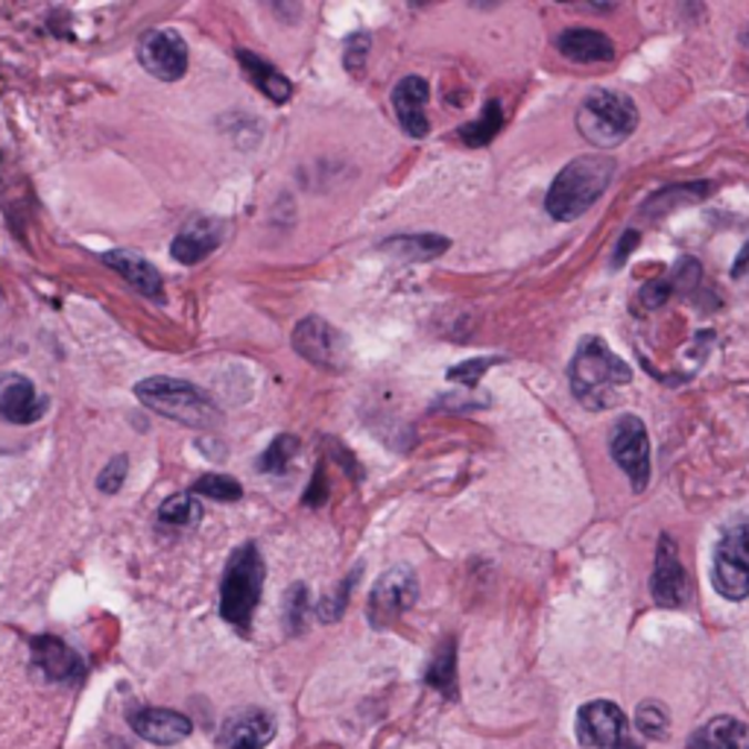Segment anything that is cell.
I'll use <instances>...</instances> for the list:
<instances>
[{"label":"cell","instance_id":"6da1fadb","mask_svg":"<svg viewBox=\"0 0 749 749\" xmlns=\"http://www.w3.org/2000/svg\"><path fill=\"white\" fill-rule=\"evenodd\" d=\"M574 399L588 410H606L618 404V390L633 383V369L601 340L586 337L568 367Z\"/></svg>","mask_w":749,"mask_h":749},{"label":"cell","instance_id":"7a4b0ae2","mask_svg":"<svg viewBox=\"0 0 749 749\" xmlns=\"http://www.w3.org/2000/svg\"><path fill=\"white\" fill-rule=\"evenodd\" d=\"M135 399L153 413L173 419L185 428L212 431L223 422V410L208 392L191 381L171 378V374H153V378L135 383Z\"/></svg>","mask_w":749,"mask_h":749},{"label":"cell","instance_id":"3957f363","mask_svg":"<svg viewBox=\"0 0 749 749\" xmlns=\"http://www.w3.org/2000/svg\"><path fill=\"white\" fill-rule=\"evenodd\" d=\"M615 162L606 155H579L565 164L545 196V212L560 223H574L606 194Z\"/></svg>","mask_w":749,"mask_h":749},{"label":"cell","instance_id":"277c9868","mask_svg":"<svg viewBox=\"0 0 749 749\" xmlns=\"http://www.w3.org/2000/svg\"><path fill=\"white\" fill-rule=\"evenodd\" d=\"M264 577H267V565H264L261 551L255 545L237 547L235 554L228 556L220 579L223 620H228L237 629H249L258 601H261Z\"/></svg>","mask_w":749,"mask_h":749},{"label":"cell","instance_id":"5b68a950","mask_svg":"<svg viewBox=\"0 0 749 749\" xmlns=\"http://www.w3.org/2000/svg\"><path fill=\"white\" fill-rule=\"evenodd\" d=\"M577 130L595 147H618L638 130V106L620 91H592L579 103Z\"/></svg>","mask_w":749,"mask_h":749},{"label":"cell","instance_id":"8992f818","mask_svg":"<svg viewBox=\"0 0 749 749\" xmlns=\"http://www.w3.org/2000/svg\"><path fill=\"white\" fill-rule=\"evenodd\" d=\"M711 586L732 603L749 597V515L732 519L717 538L711 554Z\"/></svg>","mask_w":749,"mask_h":749},{"label":"cell","instance_id":"52a82bcc","mask_svg":"<svg viewBox=\"0 0 749 749\" xmlns=\"http://www.w3.org/2000/svg\"><path fill=\"white\" fill-rule=\"evenodd\" d=\"M415 597H419V579H415L413 568L396 565V568L383 571L381 577L374 579L367 603V618L372 629L392 627L413 606Z\"/></svg>","mask_w":749,"mask_h":749},{"label":"cell","instance_id":"ba28073f","mask_svg":"<svg viewBox=\"0 0 749 749\" xmlns=\"http://www.w3.org/2000/svg\"><path fill=\"white\" fill-rule=\"evenodd\" d=\"M612 460L627 474L633 492H644L650 483V437L638 415H620L609 433Z\"/></svg>","mask_w":749,"mask_h":749},{"label":"cell","instance_id":"9c48e42d","mask_svg":"<svg viewBox=\"0 0 749 749\" xmlns=\"http://www.w3.org/2000/svg\"><path fill=\"white\" fill-rule=\"evenodd\" d=\"M290 342H294V351H299V358L326 369V372H342L349 367V342L328 319H299V326L290 335Z\"/></svg>","mask_w":749,"mask_h":749},{"label":"cell","instance_id":"30bf717a","mask_svg":"<svg viewBox=\"0 0 749 749\" xmlns=\"http://www.w3.org/2000/svg\"><path fill=\"white\" fill-rule=\"evenodd\" d=\"M138 62L162 82H176L187 71V44L176 30H147L138 39Z\"/></svg>","mask_w":749,"mask_h":749},{"label":"cell","instance_id":"8fae6325","mask_svg":"<svg viewBox=\"0 0 749 749\" xmlns=\"http://www.w3.org/2000/svg\"><path fill=\"white\" fill-rule=\"evenodd\" d=\"M577 738L588 749H618L633 735L620 706L609 700H592L577 715Z\"/></svg>","mask_w":749,"mask_h":749},{"label":"cell","instance_id":"7c38bea8","mask_svg":"<svg viewBox=\"0 0 749 749\" xmlns=\"http://www.w3.org/2000/svg\"><path fill=\"white\" fill-rule=\"evenodd\" d=\"M650 595L661 609H683L685 603H688V595H691L688 574H685V565L679 560V547H676V542L668 533L659 538V547H656Z\"/></svg>","mask_w":749,"mask_h":749},{"label":"cell","instance_id":"4fadbf2b","mask_svg":"<svg viewBox=\"0 0 749 749\" xmlns=\"http://www.w3.org/2000/svg\"><path fill=\"white\" fill-rule=\"evenodd\" d=\"M276 738V720L264 709H240L223 720L217 732L220 749H267Z\"/></svg>","mask_w":749,"mask_h":749},{"label":"cell","instance_id":"5bb4252c","mask_svg":"<svg viewBox=\"0 0 749 749\" xmlns=\"http://www.w3.org/2000/svg\"><path fill=\"white\" fill-rule=\"evenodd\" d=\"M48 410V401L35 392L33 381L24 374H0V419L12 424H33Z\"/></svg>","mask_w":749,"mask_h":749},{"label":"cell","instance_id":"9a60e30c","mask_svg":"<svg viewBox=\"0 0 749 749\" xmlns=\"http://www.w3.org/2000/svg\"><path fill=\"white\" fill-rule=\"evenodd\" d=\"M33 665L48 683H76L85 670L80 653L57 636L33 638Z\"/></svg>","mask_w":749,"mask_h":749},{"label":"cell","instance_id":"2e32d148","mask_svg":"<svg viewBox=\"0 0 749 749\" xmlns=\"http://www.w3.org/2000/svg\"><path fill=\"white\" fill-rule=\"evenodd\" d=\"M132 732L144 738L155 747H173V743L185 741L187 735L194 732V724L187 720L182 711L173 709H138L130 715Z\"/></svg>","mask_w":749,"mask_h":749},{"label":"cell","instance_id":"e0dca14e","mask_svg":"<svg viewBox=\"0 0 749 749\" xmlns=\"http://www.w3.org/2000/svg\"><path fill=\"white\" fill-rule=\"evenodd\" d=\"M428 100H431V85L422 76H404L392 89V109L410 138H424L431 132V123L424 117Z\"/></svg>","mask_w":749,"mask_h":749},{"label":"cell","instance_id":"ac0fdd59","mask_svg":"<svg viewBox=\"0 0 749 749\" xmlns=\"http://www.w3.org/2000/svg\"><path fill=\"white\" fill-rule=\"evenodd\" d=\"M223 244V220L217 217H196V220L187 223L179 235L173 237L171 255L185 267H194L203 258L217 249Z\"/></svg>","mask_w":749,"mask_h":749},{"label":"cell","instance_id":"d6986e66","mask_svg":"<svg viewBox=\"0 0 749 749\" xmlns=\"http://www.w3.org/2000/svg\"><path fill=\"white\" fill-rule=\"evenodd\" d=\"M103 261L106 267H112L117 276L132 287V290H138L141 296H147V299L164 301V281L158 276V269L138 253H130V249H114V253L103 255Z\"/></svg>","mask_w":749,"mask_h":749},{"label":"cell","instance_id":"ffe728a7","mask_svg":"<svg viewBox=\"0 0 749 749\" xmlns=\"http://www.w3.org/2000/svg\"><path fill=\"white\" fill-rule=\"evenodd\" d=\"M556 48L565 59L577 62V65H595V62H609L615 57V41L601 30H588V27H571L562 30L556 39Z\"/></svg>","mask_w":749,"mask_h":749},{"label":"cell","instance_id":"44dd1931","mask_svg":"<svg viewBox=\"0 0 749 749\" xmlns=\"http://www.w3.org/2000/svg\"><path fill=\"white\" fill-rule=\"evenodd\" d=\"M237 62L244 65V74L253 80V85L261 91L264 98H269L273 103H287L294 98V82L287 80L276 65H269L261 57H255L253 50L237 48Z\"/></svg>","mask_w":749,"mask_h":749},{"label":"cell","instance_id":"7402d4cb","mask_svg":"<svg viewBox=\"0 0 749 749\" xmlns=\"http://www.w3.org/2000/svg\"><path fill=\"white\" fill-rule=\"evenodd\" d=\"M691 749H749V724L732 715H720L697 729L688 741Z\"/></svg>","mask_w":749,"mask_h":749},{"label":"cell","instance_id":"603a6c76","mask_svg":"<svg viewBox=\"0 0 749 749\" xmlns=\"http://www.w3.org/2000/svg\"><path fill=\"white\" fill-rule=\"evenodd\" d=\"M381 253L399 258V261H433L451 249V240L433 232H419V235H396L387 237L381 246Z\"/></svg>","mask_w":749,"mask_h":749},{"label":"cell","instance_id":"cb8c5ba5","mask_svg":"<svg viewBox=\"0 0 749 749\" xmlns=\"http://www.w3.org/2000/svg\"><path fill=\"white\" fill-rule=\"evenodd\" d=\"M424 683L431 685L433 691H440L442 697H456V642L445 638L440 644V650L433 653L431 668L424 674Z\"/></svg>","mask_w":749,"mask_h":749},{"label":"cell","instance_id":"d4e9b609","mask_svg":"<svg viewBox=\"0 0 749 749\" xmlns=\"http://www.w3.org/2000/svg\"><path fill=\"white\" fill-rule=\"evenodd\" d=\"M501 130H504V109H501L497 100H489L486 106H483L481 117L472 123H465V126H460L456 135H460V141L469 144V147H486L489 141L495 138Z\"/></svg>","mask_w":749,"mask_h":749},{"label":"cell","instance_id":"484cf974","mask_svg":"<svg viewBox=\"0 0 749 749\" xmlns=\"http://www.w3.org/2000/svg\"><path fill=\"white\" fill-rule=\"evenodd\" d=\"M203 504L194 492H182V495L167 497L162 506H158V522L167 524V527H194V524L203 522Z\"/></svg>","mask_w":749,"mask_h":749},{"label":"cell","instance_id":"4316f807","mask_svg":"<svg viewBox=\"0 0 749 749\" xmlns=\"http://www.w3.org/2000/svg\"><path fill=\"white\" fill-rule=\"evenodd\" d=\"M636 729L650 741H665L670 732L668 709L656 700H644L636 709Z\"/></svg>","mask_w":749,"mask_h":749},{"label":"cell","instance_id":"83f0119b","mask_svg":"<svg viewBox=\"0 0 749 749\" xmlns=\"http://www.w3.org/2000/svg\"><path fill=\"white\" fill-rule=\"evenodd\" d=\"M296 451H299V440L294 433H281L276 440L269 442V449L258 456V472L261 474H281L287 469V463L294 460Z\"/></svg>","mask_w":749,"mask_h":749},{"label":"cell","instance_id":"f1b7e54d","mask_svg":"<svg viewBox=\"0 0 749 749\" xmlns=\"http://www.w3.org/2000/svg\"><path fill=\"white\" fill-rule=\"evenodd\" d=\"M191 492L196 497H212V501H240L244 497V486L228 474H203L191 486Z\"/></svg>","mask_w":749,"mask_h":749},{"label":"cell","instance_id":"f546056e","mask_svg":"<svg viewBox=\"0 0 749 749\" xmlns=\"http://www.w3.org/2000/svg\"><path fill=\"white\" fill-rule=\"evenodd\" d=\"M305 618H308V588L305 583H296L294 588H287L285 595V627L290 636L305 629Z\"/></svg>","mask_w":749,"mask_h":749},{"label":"cell","instance_id":"4dcf8cb0","mask_svg":"<svg viewBox=\"0 0 749 749\" xmlns=\"http://www.w3.org/2000/svg\"><path fill=\"white\" fill-rule=\"evenodd\" d=\"M360 568L351 571V577L346 579V583H340V588L337 592H331L328 597H322V601L317 603V615L322 624H335V620L342 618V612H346V606H349V595H351V586H355V579H358Z\"/></svg>","mask_w":749,"mask_h":749},{"label":"cell","instance_id":"1f68e13d","mask_svg":"<svg viewBox=\"0 0 749 749\" xmlns=\"http://www.w3.org/2000/svg\"><path fill=\"white\" fill-rule=\"evenodd\" d=\"M126 474H130V456H112L106 469L98 474V489L103 495H117L123 489V481H126Z\"/></svg>","mask_w":749,"mask_h":749},{"label":"cell","instance_id":"d6a6232c","mask_svg":"<svg viewBox=\"0 0 749 749\" xmlns=\"http://www.w3.org/2000/svg\"><path fill=\"white\" fill-rule=\"evenodd\" d=\"M369 44H372V35L369 33H355L346 39V48H342V62H346V68H349L355 76L367 68Z\"/></svg>","mask_w":749,"mask_h":749},{"label":"cell","instance_id":"836d02e7","mask_svg":"<svg viewBox=\"0 0 749 749\" xmlns=\"http://www.w3.org/2000/svg\"><path fill=\"white\" fill-rule=\"evenodd\" d=\"M492 363H497V360L495 358L465 360V363H456V367L449 369V378H451V381H460V383H469V387H474V383L481 381V374L486 372Z\"/></svg>","mask_w":749,"mask_h":749},{"label":"cell","instance_id":"e575fe53","mask_svg":"<svg viewBox=\"0 0 749 749\" xmlns=\"http://www.w3.org/2000/svg\"><path fill=\"white\" fill-rule=\"evenodd\" d=\"M670 294H674V285H670L668 278L647 281V285L642 287V305L644 308H661V305L670 299Z\"/></svg>","mask_w":749,"mask_h":749},{"label":"cell","instance_id":"d590c367","mask_svg":"<svg viewBox=\"0 0 749 749\" xmlns=\"http://www.w3.org/2000/svg\"><path fill=\"white\" fill-rule=\"evenodd\" d=\"M638 240H642V237H638L636 228H627V232L620 235L618 249H615V255H612V258H615V261H612V267H615V269L624 267V264H627V258H629V253H633V249L638 246Z\"/></svg>","mask_w":749,"mask_h":749},{"label":"cell","instance_id":"8d00e7d4","mask_svg":"<svg viewBox=\"0 0 749 749\" xmlns=\"http://www.w3.org/2000/svg\"><path fill=\"white\" fill-rule=\"evenodd\" d=\"M749 276V240L743 244V249L738 253V258H735V267H732V278H743Z\"/></svg>","mask_w":749,"mask_h":749},{"label":"cell","instance_id":"74e56055","mask_svg":"<svg viewBox=\"0 0 749 749\" xmlns=\"http://www.w3.org/2000/svg\"><path fill=\"white\" fill-rule=\"evenodd\" d=\"M618 749H642V743H638V741H633V738H627V741L620 743Z\"/></svg>","mask_w":749,"mask_h":749}]
</instances>
